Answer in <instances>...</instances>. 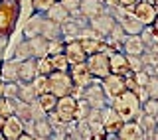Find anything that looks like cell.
Returning <instances> with one entry per match:
<instances>
[{"label":"cell","instance_id":"4dcf8cb0","mask_svg":"<svg viewBox=\"0 0 158 140\" xmlns=\"http://www.w3.org/2000/svg\"><path fill=\"white\" fill-rule=\"evenodd\" d=\"M53 63H52V57L46 56V57H38V73L40 75H49L53 73Z\"/></svg>","mask_w":158,"mask_h":140},{"label":"cell","instance_id":"4316f807","mask_svg":"<svg viewBox=\"0 0 158 140\" xmlns=\"http://www.w3.org/2000/svg\"><path fill=\"white\" fill-rule=\"evenodd\" d=\"M2 77L4 81H20L18 79V63L16 61H6L2 65Z\"/></svg>","mask_w":158,"mask_h":140},{"label":"cell","instance_id":"8fae6325","mask_svg":"<svg viewBox=\"0 0 158 140\" xmlns=\"http://www.w3.org/2000/svg\"><path fill=\"white\" fill-rule=\"evenodd\" d=\"M69 75H71L73 85L79 87V89H85L95 81V77H93L91 71H89L87 63H75V65H71L69 67Z\"/></svg>","mask_w":158,"mask_h":140},{"label":"cell","instance_id":"f35d334b","mask_svg":"<svg viewBox=\"0 0 158 140\" xmlns=\"http://www.w3.org/2000/svg\"><path fill=\"white\" fill-rule=\"evenodd\" d=\"M132 79H135V83L138 85V87H146L148 81H150V75H148L144 69L142 71H136V73H132Z\"/></svg>","mask_w":158,"mask_h":140},{"label":"cell","instance_id":"ffe728a7","mask_svg":"<svg viewBox=\"0 0 158 140\" xmlns=\"http://www.w3.org/2000/svg\"><path fill=\"white\" fill-rule=\"evenodd\" d=\"M30 49H32V56L34 57H46L48 56V46H49V39H46L44 36H36V38H30L28 39Z\"/></svg>","mask_w":158,"mask_h":140},{"label":"cell","instance_id":"d590c367","mask_svg":"<svg viewBox=\"0 0 158 140\" xmlns=\"http://www.w3.org/2000/svg\"><path fill=\"white\" fill-rule=\"evenodd\" d=\"M56 2H57V0H34L32 6H34V10H36L38 14H42V12H48Z\"/></svg>","mask_w":158,"mask_h":140},{"label":"cell","instance_id":"cb8c5ba5","mask_svg":"<svg viewBox=\"0 0 158 140\" xmlns=\"http://www.w3.org/2000/svg\"><path fill=\"white\" fill-rule=\"evenodd\" d=\"M18 99H20V101H24V103H28V105L36 103L38 101V93H36V89H34V85L32 83H20Z\"/></svg>","mask_w":158,"mask_h":140},{"label":"cell","instance_id":"7402d4cb","mask_svg":"<svg viewBox=\"0 0 158 140\" xmlns=\"http://www.w3.org/2000/svg\"><path fill=\"white\" fill-rule=\"evenodd\" d=\"M53 132H56V130H53L52 122L48 121V117L34 121V128H32V134H34V136H38V138H52Z\"/></svg>","mask_w":158,"mask_h":140},{"label":"cell","instance_id":"2e32d148","mask_svg":"<svg viewBox=\"0 0 158 140\" xmlns=\"http://www.w3.org/2000/svg\"><path fill=\"white\" fill-rule=\"evenodd\" d=\"M117 136L123 138V140H144L146 134H144L142 126L136 121H128V122H125L121 126V130H118Z\"/></svg>","mask_w":158,"mask_h":140},{"label":"cell","instance_id":"4fadbf2b","mask_svg":"<svg viewBox=\"0 0 158 140\" xmlns=\"http://www.w3.org/2000/svg\"><path fill=\"white\" fill-rule=\"evenodd\" d=\"M65 57L69 61V65H75V63H85L87 61V53L85 49L81 47V42L79 39H73V42H65Z\"/></svg>","mask_w":158,"mask_h":140},{"label":"cell","instance_id":"7a4b0ae2","mask_svg":"<svg viewBox=\"0 0 158 140\" xmlns=\"http://www.w3.org/2000/svg\"><path fill=\"white\" fill-rule=\"evenodd\" d=\"M48 77H49V93H53L57 99L65 97V95H71L73 89H75L69 71H53Z\"/></svg>","mask_w":158,"mask_h":140},{"label":"cell","instance_id":"bcb514c9","mask_svg":"<svg viewBox=\"0 0 158 140\" xmlns=\"http://www.w3.org/2000/svg\"><path fill=\"white\" fill-rule=\"evenodd\" d=\"M152 140H158V126H156V130H154V134H152Z\"/></svg>","mask_w":158,"mask_h":140},{"label":"cell","instance_id":"7bdbcfd3","mask_svg":"<svg viewBox=\"0 0 158 140\" xmlns=\"http://www.w3.org/2000/svg\"><path fill=\"white\" fill-rule=\"evenodd\" d=\"M16 140H36V136H34V134H30V132H22Z\"/></svg>","mask_w":158,"mask_h":140},{"label":"cell","instance_id":"3957f363","mask_svg":"<svg viewBox=\"0 0 158 140\" xmlns=\"http://www.w3.org/2000/svg\"><path fill=\"white\" fill-rule=\"evenodd\" d=\"M18 0H2L0 2V34H8L12 32L14 24L18 20Z\"/></svg>","mask_w":158,"mask_h":140},{"label":"cell","instance_id":"6da1fadb","mask_svg":"<svg viewBox=\"0 0 158 140\" xmlns=\"http://www.w3.org/2000/svg\"><path fill=\"white\" fill-rule=\"evenodd\" d=\"M111 107L117 111V114L123 118L125 122L128 121H136V117L140 114L142 111V103L138 101V97L132 91H127L125 93H121L117 99H113L111 101Z\"/></svg>","mask_w":158,"mask_h":140},{"label":"cell","instance_id":"7c38bea8","mask_svg":"<svg viewBox=\"0 0 158 140\" xmlns=\"http://www.w3.org/2000/svg\"><path fill=\"white\" fill-rule=\"evenodd\" d=\"M22 132H24V122H22L20 117H16V114L8 117L6 122H4V126H2V130H0L4 140H16Z\"/></svg>","mask_w":158,"mask_h":140},{"label":"cell","instance_id":"e0dca14e","mask_svg":"<svg viewBox=\"0 0 158 140\" xmlns=\"http://www.w3.org/2000/svg\"><path fill=\"white\" fill-rule=\"evenodd\" d=\"M103 12H107V10H105V2H101V0H81V4H79V14L87 20L95 18Z\"/></svg>","mask_w":158,"mask_h":140},{"label":"cell","instance_id":"60d3db41","mask_svg":"<svg viewBox=\"0 0 158 140\" xmlns=\"http://www.w3.org/2000/svg\"><path fill=\"white\" fill-rule=\"evenodd\" d=\"M146 91L150 99H158V77H150V81L146 85Z\"/></svg>","mask_w":158,"mask_h":140},{"label":"cell","instance_id":"484cf974","mask_svg":"<svg viewBox=\"0 0 158 140\" xmlns=\"http://www.w3.org/2000/svg\"><path fill=\"white\" fill-rule=\"evenodd\" d=\"M14 56H16V57H14V61H16V63H22V61H26V59L34 57V56H32V49H30L28 39H26V42H20V43H18Z\"/></svg>","mask_w":158,"mask_h":140},{"label":"cell","instance_id":"f907efd6","mask_svg":"<svg viewBox=\"0 0 158 140\" xmlns=\"http://www.w3.org/2000/svg\"><path fill=\"white\" fill-rule=\"evenodd\" d=\"M156 49H158V42H156Z\"/></svg>","mask_w":158,"mask_h":140},{"label":"cell","instance_id":"9c48e42d","mask_svg":"<svg viewBox=\"0 0 158 140\" xmlns=\"http://www.w3.org/2000/svg\"><path fill=\"white\" fill-rule=\"evenodd\" d=\"M131 12H132V16L136 20H140L144 26H150L158 16V8L154 6V2H148V0H138L136 6L132 8Z\"/></svg>","mask_w":158,"mask_h":140},{"label":"cell","instance_id":"30bf717a","mask_svg":"<svg viewBox=\"0 0 158 140\" xmlns=\"http://www.w3.org/2000/svg\"><path fill=\"white\" fill-rule=\"evenodd\" d=\"M103 113H105V117H103V130L107 132V136H109V138L117 136L118 130H121V126L125 124V121L118 117L117 111L111 107V105H107V107L103 109Z\"/></svg>","mask_w":158,"mask_h":140},{"label":"cell","instance_id":"603a6c76","mask_svg":"<svg viewBox=\"0 0 158 140\" xmlns=\"http://www.w3.org/2000/svg\"><path fill=\"white\" fill-rule=\"evenodd\" d=\"M79 42H81V47L85 49L87 56H93V53H99V51H101L105 38L97 36V38H85V39H79Z\"/></svg>","mask_w":158,"mask_h":140},{"label":"cell","instance_id":"74e56055","mask_svg":"<svg viewBox=\"0 0 158 140\" xmlns=\"http://www.w3.org/2000/svg\"><path fill=\"white\" fill-rule=\"evenodd\" d=\"M128 59V67H131V71L132 73H136V71H142V57L140 56H127Z\"/></svg>","mask_w":158,"mask_h":140},{"label":"cell","instance_id":"816d5d0a","mask_svg":"<svg viewBox=\"0 0 158 140\" xmlns=\"http://www.w3.org/2000/svg\"><path fill=\"white\" fill-rule=\"evenodd\" d=\"M101 2H107V0H101Z\"/></svg>","mask_w":158,"mask_h":140},{"label":"cell","instance_id":"ee69618b","mask_svg":"<svg viewBox=\"0 0 158 140\" xmlns=\"http://www.w3.org/2000/svg\"><path fill=\"white\" fill-rule=\"evenodd\" d=\"M150 26H152V30H154V34H156V38H158V16H156V20L150 24Z\"/></svg>","mask_w":158,"mask_h":140},{"label":"cell","instance_id":"7dc6e473","mask_svg":"<svg viewBox=\"0 0 158 140\" xmlns=\"http://www.w3.org/2000/svg\"><path fill=\"white\" fill-rule=\"evenodd\" d=\"M109 140H123V138H118V136H113V138H109Z\"/></svg>","mask_w":158,"mask_h":140},{"label":"cell","instance_id":"e575fe53","mask_svg":"<svg viewBox=\"0 0 158 140\" xmlns=\"http://www.w3.org/2000/svg\"><path fill=\"white\" fill-rule=\"evenodd\" d=\"M107 38H109V39H113V42H117V43H121V46H123V42H125V38H127V32L123 30V26H121V24L117 22V26L113 28V32L109 34Z\"/></svg>","mask_w":158,"mask_h":140},{"label":"cell","instance_id":"f5cc1de1","mask_svg":"<svg viewBox=\"0 0 158 140\" xmlns=\"http://www.w3.org/2000/svg\"><path fill=\"white\" fill-rule=\"evenodd\" d=\"M156 101H158V99H156Z\"/></svg>","mask_w":158,"mask_h":140},{"label":"cell","instance_id":"d4e9b609","mask_svg":"<svg viewBox=\"0 0 158 140\" xmlns=\"http://www.w3.org/2000/svg\"><path fill=\"white\" fill-rule=\"evenodd\" d=\"M38 103H40V107L44 109V113L49 114V113H53V111H56L57 97H56L53 93H44V95H40V97H38Z\"/></svg>","mask_w":158,"mask_h":140},{"label":"cell","instance_id":"c3c4849f","mask_svg":"<svg viewBox=\"0 0 158 140\" xmlns=\"http://www.w3.org/2000/svg\"><path fill=\"white\" fill-rule=\"evenodd\" d=\"M36 140H49V138H38V136H36Z\"/></svg>","mask_w":158,"mask_h":140},{"label":"cell","instance_id":"52a82bcc","mask_svg":"<svg viewBox=\"0 0 158 140\" xmlns=\"http://www.w3.org/2000/svg\"><path fill=\"white\" fill-rule=\"evenodd\" d=\"M83 99L89 103V107H91V109H103V107H107L109 99L105 97V93H103L101 79H95L89 87H85V91H83Z\"/></svg>","mask_w":158,"mask_h":140},{"label":"cell","instance_id":"f546056e","mask_svg":"<svg viewBox=\"0 0 158 140\" xmlns=\"http://www.w3.org/2000/svg\"><path fill=\"white\" fill-rule=\"evenodd\" d=\"M52 57V63H53V69L56 71H69V61L65 57V53H57V56H49Z\"/></svg>","mask_w":158,"mask_h":140},{"label":"cell","instance_id":"ab89813d","mask_svg":"<svg viewBox=\"0 0 158 140\" xmlns=\"http://www.w3.org/2000/svg\"><path fill=\"white\" fill-rule=\"evenodd\" d=\"M57 2L61 4L69 14H73V12H79V4H81V0H57Z\"/></svg>","mask_w":158,"mask_h":140},{"label":"cell","instance_id":"1f68e13d","mask_svg":"<svg viewBox=\"0 0 158 140\" xmlns=\"http://www.w3.org/2000/svg\"><path fill=\"white\" fill-rule=\"evenodd\" d=\"M140 38H142V42H144L146 49L152 47V46H156V42H158V38H156V34H154V30H152V26H144V30H142V34H140Z\"/></svg>","mask_w":158,"mask_h":140},{"label":"cell","instance_id":"9a60e30c","mask_svg":"<svg viewBox=\"0 0 158 140\" xmlns=\"http://www.w3.org/2000/svg\"><path fill=\"white\" fill-rule=\"evenodd\" d=\"M109 63H111V73L123 75V77H131L132 71L128 67V59L123 51H115L111 57H109Z\"/></svg>","mask_w":158,"mask_h":140},{"label":"cell","instance_id":"ac0fdd59","mask_svg":"<svg viewBox=\"0 0 158 140\" xmlns=\"http://www.w3.org/2000/svg\"><path fill=\"white\" fill-rule=\"evenodd\" d=\"M146 51V46L140 36H127L123 42V53L125 56H142Z\"/></svg>","mask_w":158,"mask_h":140},{"label":"cell","instance_id":"f1b7e54d","mask_svg":"<svg viewBox=\"0 0 158 140\" xmlns=\"http://www.w3.org/2000/svg\"><path fill=\"white\" fill-rule=\"evenodd\" d=\"M32 85H34V89H36L38 97L44 95V93H49V77L48 75H38V77L32 81Z\"/></svg>","mask_w":158,"mask_h":140},{"label":"cell","instance_id":"681fc988","mask_svg":"<svg viewBox=\"0 0 158 140\" xmlns=\"http://www.w3.org/2000/svg\"><path fill=\"white\" fill-rule=\"evenodd\" d=\"M0 140H4V136H2V134H0Z\"/></svg>","mask_w":158,"mask_h":140},{"label":"cell","instance_id":"8992f818","mask_svg":"<svg viewBox=\"0 0 158 140\" xmlns=\"http://www.w3.org/2000/svg\"><path fill=\"white\" fill-rule=\"evenodd\" d=\"M87 67L91 75L95 79H105L107 75H111V63H109V56L105 53H93V56H87Z\"/></svg>","mask_w":158,"mask_h":140},{"label":"cell","instance_id":"44dd1931","mask_svg":"<svg viewBox=\"0 0 158 140\" xmlns=\"http://www.w3.org/2000/svg\"><path fill=\"white\" fill-rule=\"evenodd\" d=\"M46 18L61 26V24H65L67 20L71 18V14H69V12H67V10L63 8V6H61L59 2H56V4H53V6H52V8H49L48 12H46Z\"/></svg>","mask_w":158,"mask_h":140},{"label":"cell","instance_id":"5bb4252c","mask_svg":"<svg viewBox=\"0 0 158 140\" xmlns=\"http://www.w3.org/2000/svg\"><path fill=\"white\" fill-rule=\"evenodd\" d=\"M38 75L40 73H38V59L36 57H30L26 61L18 63V79L22 83H32Z\"/></svg>","mask_w":158,"mask_h":140},{"label":"cell","instance_id":"83f0119b","mask_svg":"<svg viewBox=\"0 0 158 140\" xmlns=\"http://www.w3.org/2000/svg\"><path fill=\"white\" fill-rule=\"evenodd\" d=\"M16 101L18 99H6L2 97L0 99V117H12V114H16Z\"/></svg>","mask_w":158,"mask_h":140},{"label":"cell","instance_id":"d6986e66","mask_svg":"<svg viewBox=\"0 0 158 140\" xmlns=\"http://www.w3.org/2000/svg\"><path fill=\"white\" fill-rule=\"evenodd\" d=\"M44 20H46V16H42V14H38V12L28 20V24L24 26V34H26L28 39H30V38H36V36H42Z\"/></svg>","mask_w":158,"mask_h":140},{"label":"cell","instance_id":"b9f144b4","mask_svg":"<svg viewBox=\"0 0 158 140\" xmlns=\"http://www.w3.org/2000/svg\"><path fill=\"white\" fill-rule=\"evenodd\" d=\"M136 2H138V0H118V8L128 10V12H131V10L136 6Z\"/></svg>","mask_w":158,"mask_h":140},{"label":"cell","instance_id":"5b68a950","mask_svg":"<svg viewBox=\"0 0 158 140\" xmlns=\"http://www.w3.org/2000/svg\"><path fill=\"white\" fill-rule=\"evenodd\" d=\"M101 87H103V93L109 101L117 99L121 93L127 91V77L123 75H117V73H111L107 75L105 79H101Z\"/></svg>","mask_w":158,"mask_h":140},{"label":"cell","instance_id":"8d00e7d4","mask_svg":"<svg viewBox=\"0 0 158 140\" xmlns=\"http://www.w3.org/2000/svg\"><path fill=\"white\" fill-rule=\"evenodd\" d=\"M142 113L150 114V117H156L158 114V101L156 99H148V101L142 103Z\"/></svg>","mask_w":158,"mask_h":140},{"label":"cell","instance_id":"ba28073f","mask_svg":"<svg viewBox=\"0 0 158 140\" xmlns=\"http://www.w3.org/2000/svg\"><path fill=\"white\" fill-rule=\"evenodd\" d=\"M89 26L95 30L97 36L107 38L109 34L113 32V28L117 26V18L113 16V14H109V12H103V14H99V16L89 20Z\"/></svg>","mask_w":158,"mask_h":140},{"label":"cell","instance_id":"277c9868","mask_svg":"<svg viewBox=\"0 0 158 140\" xmlns=\"http://www.w3.org/2000/svg\"><path fill=\"white\" fill-rule=\"evenodd\" d=\"M77 101L73 95H65V97H59L57 99V105H56V117L59 118L61 122H73L75 121V113H77Z\"/></svg>","mask_w":158,"mask_h":140},{"label":"cell","instance_id":"f6af8a7d","mask_svg":"<svg viewBox=\"0 0 158 140\" xmlns=\"http://www.w3.org/2000/svg\"><path fill=\"white\" fill-rule=\"evenodd\" d=\"M4 85H6V83H4V81H0V99L4 97Z\"/></svg>","mask_w":158,"mask_h":140},{"label":"cell","instance_id":"d6a6232c","mask_svg":"<svg viewBox=\"0 0 158 140\" xmlns=\"http://www.w3.org/2000/svg\"><path fill=\"white\" fill-rule=\"evenodd\" d=\"M63 51H65V42H63V38L49 39V46H48V56H57V53H63Z\"/></svg>","mask_w":158,"mask_h":140},{"label":"cell","instance_id":"836d02e7","mask_svg":"<svg viewBox=\"0 0 158 140\" xmlns=\"http://www.w3.org/2000/svg\"><path fill=\"white\" fill-rule=\"evenodd\" d=\"M20 93V83L18 81H8L4 85V97L6 99H18Z\"/></svg>","mask_w":158,"mask_h":140}]
</instances>
